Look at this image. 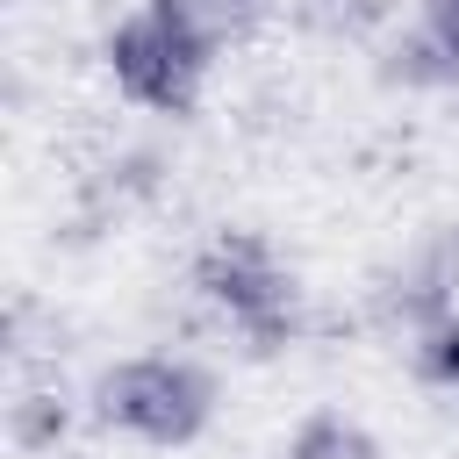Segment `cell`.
I'll use <instances>...</instances> for the list:
<instances>
[{
  "label": "cell",
  "instance_id": "obj_1",
  "mask_svg": "<svg viewBox=\"0 0 459 459\" xmlns=\"http://www.w3.org/2000/svg\"><path fill=\"white\" fill-rule=\"evenodd\" d=\"M93 416L136 445H194L215 416V373L186 351H136L93 380Z\"/></svg>",
  "mask_w": 459,
  "mask_h": 459
},
{
  "label": "cell",
  "instance_id": "obj_2",
  "mask_svg": "<svg viewBox=\"0 0 459 459\" xmlns=\"http://www.w3.org/2000/svg\"><path fill=\"white\" fill-rule=\"evenodd\" d=\"M194 287H201L208 308H215L230 330H244L258 351L280 344V337H294V280H287V265L273 258V244L251 237V230L215 237V244L201 251V265H194Z\"/></svg>",
  "mask_w": 459,
  "mask_h": 459
},
{
  "label": "cell",
  "instance_id": "obj_3",
  "mask_svg": "<svg viewBox=\"0 0 459 459\" xmlns=\"http://www.w3.org/2000/svg\"><path fill=\"white\" fill-rule=\"evenodd\" d=\"M208 50L194 43V36H179L165 14H151V7H136L129 22H115V36H108V72H115V86L136 100V108H151V115H194V100H201V86H208Z\"/></svg>",
  "mask_w": 459,
  "mask_h": 459
},
{
  "label": "cell",
  "instance_id": "obj_4",
  "mask_svg": "<svg viewBox=\"0 0 459 459\" xmlns=\"http://www.w3.org/2000/svg\"><path fill=\"white\" fill-rule=\"evenodd\" d=\"M394 79L459 86V0H416V29L394 43Z\"/></svg>",
  "mask_w": 459,
  "mask_h": 459
},
{
  "label": "cell",
  "instance_id": "obj_5",
  "mask_svg": "<svg viewBox=\"0 0 459 459\" xmlns=\"http://www.w3.org/2000/svg\"><path fill=\"white\" fill-rule=\"evenodd\" d=\"M143 7L165 14L179 36H194L208 57L230 50V43H244V36L265 22V0H143Z\"/></svg>",
  "mask_w": 459,
  "mask_h": 459
},
{
  "label": "cell",
  "instance_id": "obj_6",
  "mask_svg": "<svg viewBox=\"0 0 459 459\" xmlns=\"http://www.w3.org/2000/svg\"><path fill=\"white\" fill-rule=\"evenodd\" d=\"M287 459H387V445H380L359 416H344V409H316V416L294 430Z\"/></svg>",
  "mask_w": 459,
  "mask_h": 459
},
{
  "label": "cell",
  "instance_id": "obj_7",
  "mask_svg": "<svg viewBox=\"0 0 459 459\" xmlns=\"http://www.w3.org/2000/svg\"><path fill=\"white\" fill-rule=\"evenodd\" d=\"M416 373L430 387H452L459 394V316H437L430 330H416Z\"/></svg>",
  "mask_w": 459,
  "mask_h": 459
}]
</instances>
